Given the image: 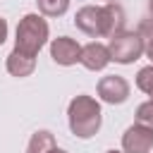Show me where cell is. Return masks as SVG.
Segmentation results:
<instances>
[{"instance_id":"obj_3","label":"cell","mask_w":153,"mask_h":153,"mask_svg":"<svg viewBox=\"0 0 153 153\" xmlns=\"http://www.w3.org/2000/svg\"><path fill=\"white\" fill-rule=\"evenodd\" d=\"M146 50V43L139 33H131V31H122L117 36L110 38V45H108V53H110V60L120 62V65H131L134 60H139Z\"/></svg>"},{"instance_id":"obj_10","label":"cell","mask_w":153,"mask_h":153,"mask_svg":"<svg viewBox=\"0 0 153 153\" xmlns=\"http://www.w3.org/2000/svg\"><path fill=\"white\" fill-rule=\"evenodd\" d=\"M33 69H36V57L33 55H26L17 48L7 55V72L12 76H29Z\"/></svg>"},{"instance_id":"obj_4","label":"cell","mask_w":153,"mask_h":153,"mask_svg":"<svg viewBox=\"0 0 153 153\" xmlns=\"http://www.w3.org/2000/svg\"><path fill=\"white\" fill-rule=\"evenodd\" d=\"M98 96H100V100H105L110 105H120L129 98V84L124 76H117V74L103 76L98 81Z\"/></svg>"},{"instance_id":"obj_16","label":"cell","mask_w":153,"mask_h":153,"mask_svg":"<svg viewBox=\"0 0 153 153\" xmlns=\"http://www.w3.org/2000/svg\"><path fill=\"white\" fill-rule=\"evenodd\" d=\"M5 38H7V22L0 17V45L5 43Z\"/></svg>"},{"instance_id":"obj_2","label":"cell","mask_w":153,"mask_h":153,"mask_svg":"<svg viewBox=\"0 0 153 153\" xmlns=\"http://www.w3.org/2000/svg\"><path fill=\"white\" fill-rule=\"evenodd\" d=\"M48 33H50V29H48V24H45L43 17H38V14H26V17L19 22V26H17L14 48L22 50V53H26V55H33V57H36L38 50L45 45Z\"/></svg>"},{"instance_id":"obj_8","label":"cell","mask_w":153,"mask_h":153,"mask_svg":"<svg viewBox=\"0 0 153 153\" xmlns=\"http://www.w3.org/2000/svg\"><path fill=\"white\" fill-rule=\"evenodd\" d=\"M79 62L91 69V72H98V69H105L108 62H110V53H108V45L93 41V43H86L79 53Z\"/></svg>"},{"instance_id":"obj_14","label":"cell","mask_w":153,"mask_h":153,"mask_svg":"<svg viewBox=\"0 0 153 153\" xmlns=\"http://www.w3.org/2000/svg\"><path fill=\"white\" fill-rule=\"evenodd\" d=\"M136 124L153 129V100H146L136 108Z\"/></svg>"},{"instance_id":"obj_1","label":"cell","mask_w":153,"mask_h":153,"mask_svg":"<svg viewBox=\"0 0 153 153\" xmlns=\"http://www.w3.org/2000/svg\"><path fill=\"white\" fill-rule=\"evenodd\" d=\"M67 117H69L72 134H76L79 139H91L100 129V105L91 96L72 98V103L67 108Z\"/></svg>"},{"instance_id":"obj_7","label":"cell","mask_w":153,"mask_h":153,"mask_svg":"<svg viewBox=\"0 0 153 153\" xmlns=\"http://www.w3.org/2000/svg\"><path fill=\"white\" fill-rule=\"evenodd\" d=\"M79 53H81V45L69 36H60L50 43V57L62 67H69V65L79 62Z\"/></svg>"},{"instance_id":"obj_17","label":"cell","mask_w":153,"mask_h":153,"mask_svg":"<svg viewBox=\"0 0 153 153\" xmlns=\"http://www.w3.org/2000/svg\"><path fill=\"white\" fill-rule=\"evenodd\" d=\"M146 55H148V60H151V65H153V38L148 41V45H146V50H143Z\"/></svg>"},{"instance_id":"obj_19","label":"cell","mask_w":153,"mask_h":153,"mask_svg":"<svg viewBox=\"0 0 153 153\" xmlns=\"http://www.w3.org/2000/svg\"><path fill=\"white\" fill-rule=\"evenodd\" d=\"M148 12H151V17H153V0H148Z\"/></svg>"},{"instance_id":"obj_20","label":"cell","mask_w":153,"mask_h":153,"mask_svg":"<svg viewBox=\"0 0 153 153\" xmlns=\"http://www.w3.org/2000/svg\"><path fill=\"white\" fill-rule=\"evenodd\" d=\"M105 153H122V151H105Z\"/></svg>"},{"instance_id":"obj_6","label":"cell","mask_w":153,"mask_h":153,"mask_svg":"<svg viewBox=\"0 0 153 153\" xmlns=\"http://www.w3.org/2000/svg\"><path fill=\"white\" fill-rule=\"evenodd\" d=\"M74 24L79 31L88 33V36H103V7H96V5H86L76 12L74 17Z\"/></svg>"},{"instance_id":"obj_5","label":"cell","mask_w":153,"mask_h":153,"mask_svg":"<svg viewBox=\"0 0 153 153\" xmlns=\"http://www.w3.org/2000/svg\"><path fill=\"white\" fill-rule=\"evenodd\" d=\"M153 148V129L131 124L122 136V151L124 153H148Z\"/></svg>"},{"instance_id":"obj_11","label":"cell","mask_w":153,"mask_h":153,"mask_svg":"<svg viewBox=\"0 0 153 153\" xmlns=\"http://www.w3.org/2000/svg\"><path fill=\"white\" fill-rule=\"evenodd\" d=\"M53 148H55V136L50 131L41 129V131H36L31 136V141L26 146V153H50Z\"/></svg>"},{"instance_id":"obj_12","label":"cell","mask_w":153,"mask_h":153,"mask_svg":"<svg viewBox=\"0 0 153 153\" xmlns=\"http://www.w3.org/2000/svg\"><path fill=\"white\" fill-rule=\"evenodd\" d=\"M36 5H38V10H41L43 14H48V17H60V14L67 12L69 0H36Z\"/></svg>"},{"instance_id":"obj_13","label":"cell","mask_w":153,"mask_h":153,"mask_svg":"<svg viewBox=\"0 0 153 153\" xmlns=\"http://www.w3.org/2000/svg\"><path fill=\"white\" fill-rule=\"evenodd\" d=\"M136 88L143 91V93H148L151 100H153V65L139 69V74H136Z\"/></svg>"},{"instance_id":"obj_18","label":"cell","mask_w":153,"mask_h":153,"mask_svg":"<svg viewBox=\"0 0 153 153\" xmlns=\"http://www.w3.org/2000/svg\"><path fill=\"white\" fill-rule=\"evenodd\" d=\"M50 153H67V151H62V148H57V146H55V148H53Z\"/></svg>"},{"instance_id":"obj_15","label":"cell","mask_w":153,"mask_h":153,"mask_svg":"<svg viewBox=\"0 0 153 153\" xmlns=\"http://www.w3.org/2000/svg\"><path fill=\"white\" fill-rule=\"evenodd\" d=\"M136 33H139V36H141L143 41H146V38L151 41V38H153V17L143 19V22L139 24V31H136Z\"/></svg>"},{"instance_id":"obj_9","label":"cell","mask_w":153,"mask_h":153,"mask_svg":"<svg viewBox=\"0 0 153 153\" xmlns=\"http://www.w3.org/2000/svg\"><path fill=\"white\" fill-rule=\"evenodd\" d=\"M122 29H124V10L115 2L103 5V36L112 38L122 33Z\"/></svg>"}]
</instances>
